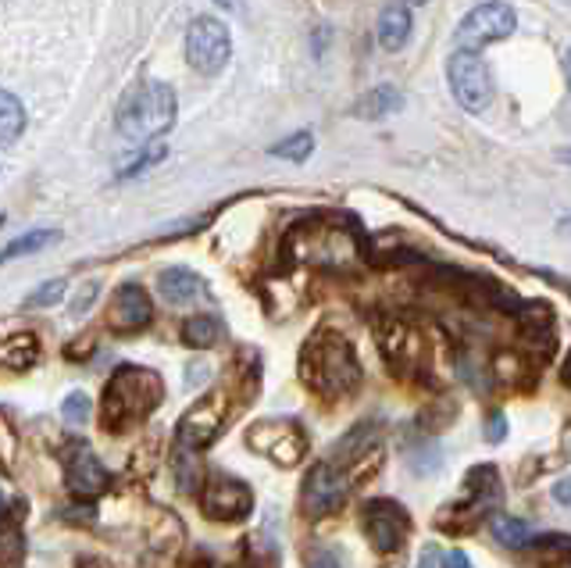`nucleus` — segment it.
<instances>
[{"label":"nucleus","instance_id":"nucleus-1","mask_svg":"<svg viewBox=\"0 0 571 568\" xmlns=\"http://www.w3.org/2000/svg\"><path fill=\"white\" fill-rule=\"evenodd\" d=\"M301 379L318 397H350L361 386V361L354 343L336 329H318L301 351Z\"/></svg>","mask_w":571,"mask_h":568},{"label":"nucleus","instance_id":"nucleus-21","mask_svg":"<svg viewBox=\"0 0 571 568\" xmlns=\"http://www.w3.org/2000/svg\"><path fill=\"white\" fill-rule=\"evenodd\" d=\"M25 561V536L19 515H0V568H22Z\"/></svg>","mask_w":571,"mask_h":568},{"label":"nucleus","instance_id":"nucleus-35","mask_svg":"<svg viewBox=\"0 0 571 568\" xmlns=\"http://www.w3.org/2000/svg\"><path fill=\"white\" fill-rule=\"evenodd\" d=\"M307 568H343V565H340V558H336L332 551H315L307 558Z\"/></svg>","mask_w":571,"mask_h":568},{"label":"nucleus","instance_id":"nucleus-25","mask_svg":"<svg viewBox=\"0 0 571 568\" xmlns=\"http://www.w3.org/2000/svg\"><path fill=\"white\" fill-rule=\"evenodd\" d=\"M25 133V108L15 94L0 89V144H15Z\"/></svg>","mask_w":571,"mask_h":568},{"label":"nucleus","instance_id":"nucleus-17","mask_svg":"<svg viewBox=\"0 0 571 568\" xmlns=\"http://www.w3.org/2000/svg\"><path fill=\"white\" fill-rule=\"evenodd\" d=\"M529 568H564L571 565V536L550 533V536H532L522 547Z\"/></svg>","mask_w":571,"mask_h":568},{"label":"nucleus","instance_id":"nucleus-28","mask_svg":"<svg viewBox=\"0 0 571 568\" xmlns=\"http://www.w3.org/2000/svg\"><path fill=\"white\" fill-rule=\"evenodd\" d=\"M172 469H175L179 490H193V486H197V480H201V461H197V455H193V450L179 447L175 458H172Z\"/></svg>","mask_w":571,"mask_h":568},{"label":"nucleus","instance_id":"nucleus-44","mask_svg":"<svg viewBox=\"0 0 571 568\" xmlns=\"http://www.w3.org/2000/svg\"><path fill=\"white\" fill-rule=\"evenodd\" d=\"M0 508H4V497H0ZM0 515H4V511H0Z\"/></svg>","mask_w":571,"mask_h":568},{"label":"nucleus","instance_id":"nucleus-13","mask_svg":"<svg viewBox=\"0 0 571 568\" xmlns=\"http://www.w3.org/2000/svg\"><path fill=\"white\" fill-rule=\"evenodd\" d=\"M350 475L332 461H321L307 472L304 480V511L321 519V515H332L343 508V500L350 494Z\"/></svg>","mask_w":571,"mask_h":568},{"label":"nucleus","instance_id":"nucleus-26","mask_svg":"<svg viewBox=\"0 0 571 568\" xmlns=\"http://www.w3.org/2000/svg\"><path fill=\"white\" fill-rule=\"evenodd\" d=\"M493 536H497L503 547L522 551V547L529 544V540H532V529H529V522H522V519H508V515H493Z\"/></svg>","mask_w":571,"mask_h":568},{"label":"nucleus","instance_id":"nucleus-43","mask_svg":"<svg viewBox=\"0 0 571 568\" xmlns=\"http://www.w3.org/2000/svg\"><path fill=\"white\" fill-rule=\"evenodd\" d=\"M561 161H568V165H571V150H561Z\"/></svg>","mask_w":571,"mask_h":568},{"label":"nucleus","instance_id":"nucleus-22","mask_svg":"<svg viewBox=\"0 0 571 568\" xmlns=\"http://www.w3.org/2000/svg\"><path fill=\"white\" fill-rule=\"evenodd\" d=\"M404 108V94L397 86H375L372 94L357 100V114L361 119H382V114H393Z\"/></svg>","mask_w":571,"mask_h":568},{"label":"nucleus","instance_id":"nucleus-5","mask_svg":"<svg viewBox=\"0 0 571 568\" xmlns=\"http://www.w3.org/2000/svg\"><path fill=\"white\" fill-rule=\"evenodd\" d=\"M500 475L493 464H478V469L469 472V480H464V500L458 505L444 508V515L436 519V525L444 529V533H472V529L500 508Z\"/></svg>","mask_w":571,"mask_h":568},{"label":"nucleus","instance_id":"nucleus-33","mask_svg":"<svg viewBox=\"0 0 571 568\" xmlns=\"http://www.w3.org/2000/svg\"><path fill=\"white\" fill-rule=\"evenodd\" d=\"M100 297V282L97 279H89V282H83V290L72 297V315L80 318V315H86L89 307H94V301Z\"/></svg>","mask_w":571,"mask_h":568},{"label":"nucleus","instance_id":"nucleus-39","mask_svg":"<svg viewBox=\"0 0 571 568\" xmlns=\"http://www.w3.org/2000/svg\"><path fill=\"white\" fill-rule=\"evenodd\" d=\"M439 561H444V558H439V554H436L433 547H428L425 558H422V568H439Z\"/></svg>","mask_w":571,"mask_h":568},{"label":"nucleus","instance_id":"nucleus-19","mask_svg":"<svg viewBox=\"0 0 571 568\" xmlns=\"http://www.w3.org/2000/svg\"><path fill=\"white\" fill-rule=\"evenodd\" d=\"M40 358V343L33 333H15V337H0V368L25 372L36 365Z\"/></svg>","mask_w":571,"mask_h":568},{"label":"nucleus","instance_id":"nucleus-37","mask_svg":"<svg viewBox=\"0 0 571 568\" xmlns=\"http://www.w3.org/2000/svg\"><path fill=\"white\" fill-rule=\"evenodd\" d=\"M554 500H557V505L571 508V475H568V480H561V483H554Z\"/></svg>","mask_w":571,"mask_h":568},{"label":"nucleus","instance_id":"nucleus-31","mask_svg":"<svg viewBox=\"0 0 571 568\" xmlns=\"http://www.w3.org/2000/svg\"><path fill=\"white\" fill-rule=\"evenodd\" d=\"M15 450H19L15 425H11L4 415H0V472L11 469V461H15Z\"/></svg>","mask_w":571,"mask_h":568},{"label":"nucleus","instance_id":"nucleus-23","mask_svg":"<svg viewBox=\"0 0 571 568\" xmlns=\"http://www.w3.org/2000/svg\"><path fill=\"white\" fill-rule=\"evenodd\" d=\"M58 240H61L58 229H29V232H22L19 240H11L8 247L0 251V265H4V262H15V257H25V254L44 251V247H50V243H58Z\"/></svg>","mask_w":571,"mask_h":568},{"label":"nucleus","instance_id":"nucleus-42","mask_svg":"<svg viewBox=\"0 0 571 568\" xmlns=\"http://www.w3.org/2000/svg\"><path fill=\"white\" fill-rule=\"evenodd\" d=\"M564 75H568V89H571V47L564 50Z\"/></svg>","mask_w":571,"mask_h":568},{"label":"nucleus","instance_id":"nucleus-27","mask_svg":"<svg viewBox=\"0 0 571 568\" xmlns=\"http://www.w3.org/2000/svg\"><path fill=\"white\" fill-rule=\"evenodd\" d=\"M311 150H315V136L311 133H293L279 140L276 147H271V158H286V161H307Z\"/></svg>","mask_w":571,"mask_h":568},{"label":"nucleus","instance_id":"nucleus-14","mask_svg":"<svg viewBox=\"0 0 571 568\" xmlns=\"http://www.w3.org/2000/svg\"><path fill=\"white\" fill-rule=\"evenodd\" d=\"M61 469H64V483L80 497H97L111 486L108 469H104L100 458L94 455V447L83 440H72L61 447Z\"/></svg>","mask_w":571,"mask_h":568},{"label":"nucleus","instance_id":"nucleus-10","mask_svg":"<svg viewBox=\"0 0 571 568\" xmlns=\"http://www.w3.org/2000/svg\"><path fill=\"white\" fill-rule=\"evenodd\" d=\"M226 411H229V394H207L193 404L183 419H179V447L183 450H204L218 440V433L226 430Z\"/></svg>","mask_w":571,"mask_h":568},{"label":"nucleus","instance_id":"nucleus-12","mask_svg":"<svg viewBox=\"0 0 571 568\" xmlns=\"http://www.w3.org/2000/svg\"><path fill=\"white\" fill-rule=\"evenodd\" d=\"M518 25V15L511 4H500V0H493V4H478L475 11L461 19L458 25V44L461 50H472L475 47H486V44H497L503 36H511Z\"/></svg>","mask_w":571,"mask_h":568},{"label":"nucleus","instance_id":"nucleus-24","mask_svg":"<svg viewBox=\"0 0 571 568\" xmlns=\"http://www.w3.org/2000/svg\"><path fill=\"white\" fill-rule=\"evenodd\" d=\"M222 340V322L215 315H193L186 318L183 326V343L186 347H197V351H207V347H215Z\"/></svg>","mask_w":571,"mask_h":568},{"label":"nucleus","instance_id":"nucleus-3","mask_svg":"<svg viewBox=\"0 0 571 568\" xmlns=\"http://www.w3.org/2000/svg\"><path fill=\"white\" fill-rule=\"evenodd\" d=\"M282 254L296 265L343 273V268L357 262L361 237L354 226L340 222V218H304V222H296L286 232Z\"/></svg>","mask_w":571,"mask_h":568},{"label":"nucleus","instance_id":"nucleus-8","mask_svg":"<svg viewBox=\"0 0 571 568\" xmlns=\"http://www.w3.org/2000/svg\"><path fill=\"white\" fill-rule=\"evenodd\" d=\"M447 80L453 97L464 111H486L493 105V83H489V69L486 61L472 55V50H458L450 61H447Z\"/></svg>","mask_w":571,"mask_h":568},{"label":"nucleus","instance_id":"nucleus-15","mask_svg":"<svg viewBox=\"0 0 571 568\" xmlns=\"http://www.w3.org/2000/svg\"><path fill=\"white\" fill-rule=\"evenodd\" d=\"M150 318H154V304L139 282H122V287L111 293L108 312H104L108 333H114V337H133V333L150 326Z\"/></svg>","mask_w":571,"mask_h":568},{"label":"nucleus","instance_id":"nucleus-9","mask_svg":"<svg viewBox=\"0 0 571 568\" xmlns=\"http://www.w3.org/2000/svg\"><path fill=\"white\" fill-rule=\"evenodd\" d=\"M251 508H254L251 486L236 480V475L211 472L207 475V483L201 486V511L211 522H240L251 515Z\"/></svg>","mask_w":571,"mask_h":568},{"label":"nucleus","instance_id":"nucleus-16","mask_svg":"<svg viewBox=\"0 0 571 568\" xmlns=\"http://www.w3.org/2000/svg\"><path fill=\"white\" fill-rule=\"evenodd\" d=\"M379 347L397 372H418L425 361V337L408 318H386L379 326Z\"/></svg>","mask_w":571,"mask_h":568},{"label":"nucleus","instance_id":"nucleus-2","mask_svg":"<svg viewBox=\"0 0 571 568\" xmlns=\"http://www.w3.org/2000/svg\"><path fill=\"white\" fill-rule=\"evenodd\" d=\"M165 400V379L154 368L143 365H122L114 368V376L104 386L100 400V425L104 433H125L136 430L139 422H147L158 404Z\"/></svg>","mask_w":571,"mask_h":568},{"label":"nucleus","instance_id":"nucleus-41","mask_svg":"<svg viewBox=\"0 0 571 568\" xmlns=\"http://www.w3.org/2000/svg\"><path fill=\"white\" fill-rule=\"evenodd\" d=\"M561 376H564V386L571 390V354L564 358V368H561Z\"/></svg>","mask_w":571,"mask_h":568},{"label":"nucleus","instance_id":"nucleus-4","mask_svg":"<svg viewBox=\"0 0 571 568\" xmlns=\"http://www.w3.org/2000/svg\"><path fill=\"white\" fill-rule=\"evenodd\" d=\"M179 114V100L175 89L168 83L147 80L136 89H129V97L119 108V133L125 140H136V144H147L154 136H165L168 129L175 125Z\"/></svg>","mask_w":571,"mask_h":568},{"label":"nucleus","instance_id":"nucleus-34","mask_svg":"<svg viewBox=\"0 0 571 568\" xmlns=\"http://www.w3.org/2000/svg\"><path fill=\"white\" fill-rule=\"evenodd\" d=\"M503 436H508V425H503V415L497 411V415H493V419L486 422V440H489V444H500Z\"/></svg>","mask_w":571,"mask_h":568},{"label":"nucleus","instance_id":"nucleus-6","mask_svg":"<svg viewBox=\"0 0 571 568\" xmlns=\"http://www.w3.org/2000/svg\"><path fill=\"white\" fill-rule=\"evenodd\" d=\"M246 447L268 461H276L279 469H293L307 455V433L290 419H265L246 430Z\"/></svg>","mask_w":571,"mask_h":568},{"label":"nucleus","instance_id":"nucleus-38","mask_svg":"<svg viewBox=\"0 0 571 568\" xmlns=\"http://www.w3.org/2000/svg\"><path fill=\"white\" fill-rule=\"evenodd\" d=\"M207 379V365H190V372H186V386H197V383H204Z\"/></svg>","mask_w":571,"mask_h":568},{"label":"nucleus","instance_id":"nucleus-11","mask_svg":"<svg viewBox=\"0 0 571 568\" xmlns=\"http://www.w3.org/2000/svg\"><path fill=\"white\" fill-rule=\"evenodd\" d=\"M361 529H365L368 544L379 554H393L408 544L411 533V515L397 505V500H368L361 511Z\"/></svg>","mask_w":571,"mask_h":568},{"label":"nucleus","instance_id":"nucleus-36","mask_svg":"<svg viewBox=\"0 0 571 568\" xmlns=\"http://www.w3.org/2000/svg\"><path fill=\"white\" fill-rule=\"evenodd\" d=\"M439 568H472V558L464 551H450L444 561H439Z\"/></svg>","mask_w":571,"mask_h":568},{"label":"nucleus","instance_id":"nucleus-45","mask_svg":"<svg viewBox=\"0 0 571 568\" xmlns=\"http://www.w3.org/2000/svg\"><path fill=\"white\" fill-rule=\"evenodd\" d=\"M0 222H4V215H0Z\"/></svg>","mask_w":571,"mask_h":568},{"label":"nucleus","instance_id":"nucleus-18","mask_svg":"<svg viewBox=\"0 0 571 568\" xmlns=\"http://www.w3.org/2000/svg\"><path fill=\"white\" fill-rule=\"evenodd\" d=\"M158 290L168 304H193L207 297V287L197 273H190V268H165L158 276Z\"/></svg>","mask_w":571,"mask_h":568},{"label":"nucleus","instance_id":"nucleus-40","mask_svg":"<svg viewBox=\"0 0 571 568\" xmlns=\"http://www.w3.org/2000/svg\"><path fill=\"white\" fill-rule=\"evenodd\" d=\"M75 568H111L104 558H83V561H75Z\"/></svg>","mask_w":571,"mask_h":568},{"label":"nucleus","instance_id":"nucleus-7","mask_svg":"<svg viewBox=\"0 0 571 568\" xmlns=\"http://www.w3.org/2000/svg\"><path fill=\"white\" fill-rule=\"evenodd\" d=\"M229 58H232V36L226 22L201 15L186 33V61L201 75H218L229 64Z\"/></svg>","mask_w":571,"mask_h":568},{"label":"nucleus","instance_id":"nucleus-30","mask_svg":"<svg viewBox=\"0 0 571 568\" xmlns=\"http://www.w3.org/2000/svg\"><path fill=\"white\" fill-rule=\"evenodd\" d=\"M61 297H64V279H50L40 290H33L25 297V307H50V304H58Z\"/></svg>","mask_w":571,"mask_h":568},{"label":"nucleus","instance_id":"nucleus-20","mask_svg":"<svg viewBox=\"0 0 571 568\" xmlns=\"http://www.w3.org/2000/svg\"><path fill=\"white\" fill-rule=\"evenodd\" d=\"M411 36V8L408 4H386L379 11V44L382 50H400Z\"/></svg>","mask_w":571,"mask_h":568},{"label":"nucleus","instance_id":"nucleus-29","mask_svg":"<svg viewBox=\"0 0 571 568\" xmlns=\"http://www.w3.org/2000/svg\"><path fill=\"white\" fill-rule=\"evenodd\" d=\"M89 411H94V404H89V397H86L83 390H75V394L64 397V404H61V419L69 422V425H86Z\"/></svg>","mask_w":571,"mask_h":568},{"label":"nucleus","instance_id":"nucleus-32","mask_svg":"<svg viewBox=\"0 0 571 568\" xmlns=\"http://www.w3.org/2000/svg\"><path fill=\"white\" fill-rule=\"evenodd\" d=\"M165 158V144H154L147 150H139L133 161H125V169L119 172V179H129V176H139V172H147V165L154 161H161Z\"/></svg>","mask_w":571,"mask_h":568}]
</instances>
